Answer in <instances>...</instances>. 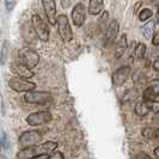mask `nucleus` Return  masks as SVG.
<instances>
[{"label": "nucleus", "mask_w": 159, "mask_h": 159, "mask_svg": "<svg viewBox=\"0 0 159 159\" xmlns=\"http://www.w3.org/2000/svg\"><path fill=\"white\" fill-rule=\"evenodd\" d=\"M57 148V143L55 141H46L40 143L32 146L23 147L17 153V159H30L37 156H48L49 153L55 151Z\"/></svg>", "instance_id": "obj_1"}, {"label": "nucleus", "mask_w": 159, "mask_h": 159, "mask_svg": "<svg viewBox=\"0 0 159 159\" xmlns=\"http://www.w3.org/2000/svg\"><path fill=\"white\" fill-rule=\"evenodd\" d=\"M24 101L29 104H47L54 101V97L50 92L46 91H28L24 95Z\"/></svg>", "instance_id": "obj_2"}, {"label": "nucleus", "mask_w": 159, "mask_h": 159, "mask_svg": "<svg viewBox=\"0 0 159 159\" xmlns=\"http://www.w3.org/2000/svg\"><path fill=\"white\" fill-rule=\"evenodd\" d=\"M31 26L37 39H40L43 42H47L49 40V28L47 23L39 15H34L31 17Z\"/></svg>", "instance_id": "obj_3"}, {"label": "nucleus", "mask_w": 159, "mask_h": 159, "mask_svg": "<svg viewBox=\"0 0 159 159\" xmlns=\"http://www.w3.org/2000/svg\"><path fill=\"white\" fill-rule=\"evenodd\" d=\"M55 24H57V31L64 42H70L73 39V32H72L71 25L68 22V18L66 15H59L56 17Z\"/></svg>", "instance_id": "obj_4"}, {"label": "nucleus", "mask_w": 159, "mask_h": 159, "mask_svg": "<svg viewBox=\"0 0 159 159\" xmlns=\"http://www.w3.org/2000/svg\"><path fill=\"white\" fill-rule=\"evenodd\" d=\"M8 86L16 92H28L32 91L36 88V84L30 80L20 78V77H12L8 79Z\"/></svg>", "instance_id": "obj_5"}, {"label": "nucleus", "mask_w": 159, "mask_h": 159, "mask_svg": "<svg viewBox=\"0 0 159 159\" xmlns=\"http://www.w3.org/2000/svg\"><path fill=\"white\" fill-rule=\"evenodd\" d=\"M43 136V132L42 130H26L20 134L18 143L22 147H28V146H32L36 143H40Z\"/></svg>", "instance_id": "obj_6"}, {"label": "nucleus", "mask_w": 159, "mask_h": 159, "mask_svg": "<svg viewBox=\"0 0 159 159\" xmlns=\"http://www.w3.org/2000/svg\"><path fill=\"white\" fill-rule=\"evenodd\" d=\"M39 61H40V55L37 54L36 50H34L31 48H25L22 50L19 62L23 64L24 66H26L29 70L35 68L39 65Z\"/></svg>", "instance_id": "obj_7"}, {"label": "nucleus", "mask_w": 159, "mask_h": 159, "mask_svg": "<svg viewBox=\"0 0 159 159\" xmlns=\"http://www.w3.org/2000/svg\"><path fill=\"white\" fill-rule=\"evenodd\" d=\"M52 120L53 115L49 111H36L26 117V123L29 126H42L44 123H49Z\"/></svg>", "instance_id": "obj_8"}, {"label": "nucleus", "mask_w": 159, "mask_h": 159, "mask_svg": "<svg viewBox=\"0 0 159 159\" xmlns=\"http://www.w3.org/2000/svg\"><path fill=\"white\" fill-rule=\"evenodd\" d=\"M130 72H132L130 66H122V67L117 68L116 71L112 73V85L114 86H122L128 80L129 75H130Z\"/></svg>", "instance_id": "obj_9"}, {"label": "nucleus", "mask_w": 159, "mask_h": 159, "mask_svg": "<svg viewBox=\"0 0 159 159\" xmlns=\"http://www.w3.org/2000/svg\"><path fill=\"white\" fill-rule=\"evenodd\" d=\"M119 31H120V24L116 19H114L108 25V28L105 30V34H104V46L105 47H109L110 44H112L116 41Z\"/></svg>", "instance_id": "obj_10"}, {"label": "nucleus", "mask_w": 159, "mask_h": 159, "mask_svg": "<svg viewBox=\"0 0 159 159\" xmlns=\"http://www.w3.org/2000/svg\"><path fill=\"white\" fill-rule=\"evenodd\" d=\"M72 20H73V24L77 28H81L85 23V20H86V8L81 2L75 4V6L72 10Z\"/></svg>", "instance_id": "obj_11"}, {"label": "nucleus", "mask_w": 159, "mask_h": 159, "mask_svg": "<svg viewBox=\"0 0 159 159\" xmlns=\"http://www.w3.org/2000/svg\"><path fill=\"white\" fill-rule=\"evenodd\" d=\"M158 92H159V80H153L151 86L146 89L143 92V99L145 102L154 103L158 102Z\"/></svg>", "instance_id": "obj_12"}, {"label": "nucleus", "mask_w": 159, "mask_h": 159, "mask_svg": "<svg viewBox=\"0 0 159 159\" xmlns=\"http://www.w3.org/2000/svg\"><path fill=\"white\" fill-rule=\"evenodd\" d=\"M46 16L50 25H55L56 20V2L55 0H42Z\"/></svg>", "instance_id": "obj_13"}, {"label": "nucleus", "mask_w": 159, "mask_h": 159, "mask_svg": "<svg viewBox=\"0 0 159 159\" xmlns=\"http://www.w3.org/2000/svg\"><path fill=\"white\" fill-rule=\"evenodd\" d=\"M11 72L15 73L16 77H20V78H25V79L32 78L35 75L32 70H29L26 66H24L20 62H13L11 65Z\"/></svg>", "instance_id": "obj_14"}, {"label": "nucleus", "mask_w": 159, "mask_h": 159, "mask_svg": "<svg viewBox=\"0 0 159 159\" xmlns=\"http://www.w3.org/2000/svg\"><path fill=\"white\" fill-rule=\"evenodd\" d=\"M127 48H128L127 36L123 34V35L120 36V39L117 40L116 44H115V57H116V59L122 57L123 54L127 52Z\"/></svg>", "instance_id": "obj_15"}, {"label": "nucleus", "mask_w": 159, "mask_h": 159, "mask_svg": "<svg viewBox=\"0 0 159 159\" xmlns=\"http://www.w3.org/2000/svg\"><path fill=\"white\" fill-rule=\"evenodd\" d=\"M22 36L28 44H34L37 40V36L32 29L31 24H24L22 28Z\"/></svg>", "instance_id": "obj_16"}, {"label": "nucleus", "mask_w": 159, "mask_h": 159, "mask_svg": "<svg viewBox=\"0 0 159 159\" xmlns=\"http://www.w3.org/2000/svg\"><path fill=\"white\" fill-rule=\"evenodd\" d=\"M104 7V0H90L89 2V13L92 16L99 15Z\"/></svg>", "instance_id": "obj_17"}, {"label": "nucleus", "mask_w": 159, "mask_h": 159, "mask_svg": "<svg viewBox=\"0 0 159 159\" xmlns=\"http://www.w3.org/2000/svg\"><path fill=\"white\" fill-rule=\"evenodd\" d=\"M152 103L150 102H138L135 104V108H134V111L138 116H146L148 112L151 111Z\"/></svg>", "instance_id": "obj_18"}, {"label": "nucleus", "mask_w": 159, "mask_h": 159, "mask_svg": "<svg viewBox=\"0 0 159 159\" xmlns=\"http://www.w3.org/2000/svg\"><path fill=\"white\" fill-rule=\"evenodd\" d=\"M8 55H10V43L7 40L2 41L1 49H0V65L5 66L8 61Z\"/></svg>", "instance_id": "obj_19"}, {"label": "nucleus", "mask_w": 159, "mask_h": 159, "mask_svg": "<svg viewBox=\"0 0 159 159\" xmlns=\"http://www.w3.org/2000/svg\"><path fill=\"white\" fill-rule=\"evenodd\" d=\"M154 25H156V23L153 20H151V22H148V23L143 26V32L145 39H147V40H151L152 39V36L154 34Z\"/></svg>", "instance_id": "obj_20"}, {"label": "nucleus", "mask_w": 159, "mask_h": 159, "mask_svg": "<svg viewBox=\"0 0 159 159\" xmlns=\"http://www.w3.org/2000/svg\"><path fill=\"white\" fill-rule=\"evenodd\" d=\"M143 136L145 139H157L158 138V130L156 128H152V127H145L143 129Z\"/></svg>", "instance_id": "obj_21"}, {"label": "nucleus", "mask_w": 159, "mask_h": 159, "mask_svg": "<svg viewBox=\"0 0 159 159\" xmlns=\"http://www.w3.org/2000/svg\"><path fill=\"white\" fill-rule=\"evenodd\" d=\"M0 148L2 152L8 151L10 148V136L7 133H2L0 136Z\"/></svg>", "instance_id": "obj_22"}, {"label": "nucleus", "mask_w": 159, "mask_h": 159, "mask_svg": "<svg viewBox=\"0 0 159 159\" xmlns=\"http://www.w3.org/2000/svg\"><path fill=\"white\" fill-rule=\"evenodd\" d=\"M152 16H153V12H152L150 8H143V10L139 12V19H140L141 22L148 20L150 18H152Z\"/></svg>", "instance_id": "obj_23"}, {"label": "nucleus", "mask_w": 159, "mask_h": 159, "mask_svg": "<svg viewBox=\"0 0 159 159\" xmlns=\"http://www.w3.org/2000/svg\"><path fill=\"white\" fill-rule=\"evenodd\" d=\"M146 54V46L143 43H139L135 48V56L138 59H143V56Z\"/></svg>", "instance_id": "obj_24"}, {"label": "nucleus", "mask_w": 159, "mask_h": 159, "mask_svg": "<svg viewBox=\"0 0 159 159\" xmlns=\"http://www.w3.org/2000/svg\"><path fill=\"white\" fill-rule=\"evenodd\" d=\"M46 159H65V156L62 152L60 151H53L52 153H49Z\"/></svg>", "instance_id": "obj_25"}, {"label": "nucleus", "mask_w": 159, "mask_h": 159, "mask_svg": "<svg viewBox=\"0 0 159 159\" xmlns=\"http://www.w3.org/2000/svg\"><path fill=\"white\" fill-rule=\"evenodd\" d=\"M16 4L17 0H5V8H6V11L11 12L13 8L16 7Z\"/></svg>", "instance_id": "obj_26"}, {"label": "nucleus", "mask_w": 159, "mask_h": 159, "mask_svg": "<svg viewBox=\"0 0 159 159\" xmlns=\"http://www.w3.org/2000/svg\"><path fill=\"white\" fill-rule=\"evenodd\" d=\"M152 44L153 46H156V47H158L159 46V35L158 34H153V36H152Z\"/></svg>", "instance_id": "obj_27"}, {"label": "nucleus", "mask_w": 159, "mask_h": 159, "mask_svg": "<svg viewBox=\"0 0 159 159\" xmlns=\"http://www.w3.org/2000/svg\"><path fill=\"white\" fill-rule=\"evenodd\" d=\"M134 159H152L148 154H146V153H143V152H139L138 154L135 156V158Z\"/></svg>", "instance_id": "obj_28"}, {"label": "nucleus", "mask_w": 159, "mask_h": 159, "mask_svg": "<svg viewBox=\"0 0 159 159\" xmlns=\"http://www.w3.org/2000/svg\"><path fill=\"white\" fill-rule=\"evenodd\" d=\"M153 68H154V71L156 72H159V60L158 59L154 60V62H153Z\"/></svg>", "instance_id": "obj_29"}, {"label": "nucleus", "mask_w": 159, "mask_h": 159, "mask_svg": "<svg viewBox=\"0 0 159 159\" xmlns=\"http://www.w3.org/2000/svg\"><path fill=\"white\" fill-rule=\"evenodd\" d=\"M61 1H62V6H64V7H70V5H71V1H70V0H61Z\"/></svg>", "instance_id": "obj_30"}, {"label": "nucleus", "mask_w": 159, "mask_h": 159, "mask_svg": "<svg viewBox=\"0 0 159 159\" xmlns=\"http://www.w3.org/2000/svg\"><path fill=\"white\" fill-rule=\"evenodd\" d=\"M46 157H47V156H37V157H32V158H30V159H46Z\"/></svg>", "instance_id": "obj_31"}, {"label": "nucleus", "mask_w": 159, "mask_h": 159, "mask_svg": "<svg viewBox=\"0 0 159 159\" xmlns=\"http://www.w3.org/2000/svg\"><path fill=\"white\" fill-rule=\"evenodd\" d=\"M154 154H156V158L158 159V148H156V150H154Z\"/></svg>", "instance_id": "obj_32"}, {"label": "nucleus", "mask_w": 159, "mask_h": 159, "mask_svg": "<svg viewBox=\"0 0 159 159\" xmlns=\"http://www.w3.org/2000/svg\"><path fill=\"white\" fill-rule=\"evenodd\" d=\"M146 1H147V2H152V1H153V0H146Z\"/></svg>", "instance_id": "obj_33"}]
</instances>
